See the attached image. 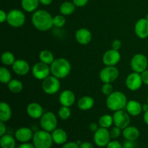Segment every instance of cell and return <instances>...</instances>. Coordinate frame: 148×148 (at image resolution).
Returning <instances> with one entry per match:
<instances>
[{
  "instance_id": "6da1fadb",
  "label": "cell",
  "mask_w": 148,
  "mask_h": 148,
  "mask_svg": "<svg viewBox=\"0 0 148 148\" xmlns=\"http://www.w3.org/2000/svg\"><path fill=\"white\" fill-rule=\"evenodd\" d=\"M31 22L35 28L42 32L48 31L53 26V17L49 12L44 10L35 11L32 15Z\"/></svg>"
},
{
  "instance_id": "7a4b0ae2",
  "label": "cell",
  "mask_w": 148,
  "mask_h": 148,
  "mask_svg": "<svg viewBox=\"0 0 148 148\" xmlns=\"http://www.w3.org/2000/svg\"><path fill=\"white\" fill-rule=\"evenodd\" d=\"M51 73L59 79H64L70 74L71 64L64 58H59L55 59L50 65Z\"/></svg>"
},
{
  "instance_id": "3957f363",
  "label": "cell",
  "mask_w": 148,
  "mask_h": 148,
  "mask_svg": "<svg viewBox=\"0 0 148 148\" xmlns=\"http://www.w3.org/2000/svg\"><path fill=\"white\" fill-rule=\"evenodd\" d=\"M127 98L125 94L120 91H114L111 95L107 96L106 106L110 111H117L126 108Z\"/></svg>"
},
{
  "instance_id": "277c9868",
  "label": "cell",
  "mask_w": 148,
  "mask_h": 148,
  "mask_svg": "<svg viewBox=\"0 0 148 148\" xmlns=\"http://www.w3.org/2000/svg\"><path fill=\"white\" fill-rule=\"evenodd\" d=\"M51 132L45 130H38L33 134V144L36 148H51L53 145Z\"/></svg>"
},
{
  "instance_id": "5b68a950",
  "label": "cell",
  "mask_w": 148,
  "mask_h": 148,
  "mask_svg": "<svg viewBox=\"0 0 148 148\" xmlns=\"http://www.w3.org/2000/svg\"><path fill=\"white\" fill-rule=\"evenodd\" d=\"M40 125L42 130L52 132L57 128L58 120L56 114L51 111L44 113L40 119Z\"/></svg>"
},
{
  "instance_id": "8992f818",
  "label": "cell",
  "mask_w": 148,
  "mask_h": 148,
  "mask_svg": "<svg viewBox=\"0 0 148 148\" xmlns=\"http://www.w3.org/2000/svg\"><path fill=\"white\" fill-rule=\"evenodd\" d=\"M61 83L59 78L53 75H49L42 82V89L48 95H54L60 90Z\"/></svg>"
},
{
  "instance_id": "52a82bcc",
  "label": "cell",
  "mask_w": 148,
  "mask_h": 148,
  "mask_svg": "<svg viewBox=\"0 0 148 148\" xmlns=\"http://www.w3.org/2000/svg\"><path fill=\"white\" fill-rule=\"evenodd\" d=\"M25 15L23 11L17 9H13L7 13V23L12 27H20L25 24Z\"/></svg>"
},
{
  "instance_id": "ba28073f",
  "label": "cell",
  "mask_w": 148,
  "mask_h": 148,
  "mask_svg": "<svg viewBox=\"0 0 148 148\" xmlns=\"http://www.w3.org/2000/svg\"><path fill=\"white\" fill-rule=\"evenodd\" d=\"M130 66L133 72L141 74L147 69L148 66V59L143 53H137L131 59Z\"/></svg>"
},
{
  "instance_id": "9c48e42d",
  "label": "cell",
  "mask_w": 148,
  "mask_h": 148,
  "mask_svg": "<svg viewBox=\"0 0 148 148\" xmlns=\"http://www.w3.org/2000/svg\"><path fill=\"white\" fill-rule=\"evenodd\" d=\"M119 71L115 66H106L99 74L100 79L103 83H112L118 78Z\"/></svg>"
},
{
  "instance_id": "30bf717a",
  "label": "cell",
  "mask_w": 148,
  "mask_h": 148,
  "mask_svg": "<svg viewBox=\"0 0 148 148\" xmlns=\"http://www.w3.org/2000/svg\"><path fill=\"white\" fill-rule=\"evenodd\" d=\"M32 75L36 79L39 80H43L50 75L51 68L49 65L42 62H37L32 67Z\"/></svg>"
},
{
  "instance_id": "8fae6325",
  "label": "cell",
  "mask_w": 148,
  "mask_h": 148,
  "mask_svg": "<svg viewBox=\"0 0 148 148\" xmlns=\"http://www.w3.org/2000/svg\"><path fill=\"white\" fill-rule=\"evenodd\" d=\"M111 134L108 129L99 127V129L94 133V143L100 147H106L111 141Z\"/></svg>"
},
{
  "instance_id": "7c38bea8",
  "label": "cell",
  "mask_w": 148,
  "mask_h": 148,
  "mask_svg": "<svg viewBox=\"0 0 148 148\" xmlns=\"http://www.w3.org/2000/svg\"><path fill=\"white\" fill-rule=\"evenodd\" d=\"M113 119H114V125L119 127L121 130H124L127 127L130 126L131 121L130 115L127 111H124V109L115 111L113 115Z\"/></svg>"
},
{
  "instance_id": "4fadbf2b",
  "label": "cell",
  "mask_w": 148,
  "mask_h": 148,
  "mask_svg": "<svg viewBox=\"0 0 148 148\" xmlns=\"http://www.w3.org/2000/svg\"><path fill=\"white\" fill-rule=\"evenodd\" d=\"M126 86L131 91H137L143 85V82L142 79L141 74L137 73V72H132L127 76L125 81Z\"/></svg>"
},
{
  "instance_id": "5bb4252c",
  "label": "cell",
  "mask_w": 148,
  "mask_h": 148,
  "mask_svg": "<svg viewBox=\"0 0 148 148\" xmlns=\"http://www.w3.org/2000/svg\"><path fill=\"white\" fill-rule=\"evenodd\" d=\"M102 60L106 66H116L121 60V54L119 51L109 49L104 53Z\"/></svg>"
},
{
  "instance_id": "9a60e30c",
  "label": "cell",
  "mask_w": 148,
  "mask_h": 148,
  "mask_svg": "<svg viewBox=\"0 0 148 148\" xmlns=\"http://www.w3.org/2000/svg\"><path fill=\"white\" fill-rule=\"evenodd\" d=\"M134 32L139 38H147L148 37V20L147 19L141 18L136 22Z\"/></svg>"
},
{
  "instance_id": "2e32d148",
  "label": "cell",
  "mask_w": 148,
  "mask_h": 148,
  "mask_svg": "<svg viewBox=\"0 0 148 148\" xmlns=\"http://www.w3.org/2000/svg\"><path fill=\"white\" fill-rule=\"evenodd\" d=\"M12 66L13 72L19 76H25L30 70V64L24 59H17Z\"/></svg>"
},
{
  "instance_id": "e0dca14e",
  "label": "cell",
  "mask_w": 148,
  "mask_h": 148,
  "mask_svg": "<svg viewBox=\"0 0 148 148\" xmlns=\"http://www.w3.org/2000/svg\"><path fill=\"white\" fill-rule=\"evenodd\" d=\"M33 130L28 127H20L15 132L14 137L17 141L22 143H28L30 140H33Z\"/></svg>"
},
{
  "instance_id": "ac0fdd59",
  "label": "cell",
  "mask_w": 148,
  "mask_h": 148,
  "mask_svg": "<svg viewBox=\"0 0 148 148\" xmlns=\"http://www.w3.org/2000/svg\"><path fill=\"white\" fill-rule=\"evenodd\" d=\"M27 114L32 119H38L41 118L42 116L44 114L43 107L38 103L33 102L28 104L26 108Z\"/></svg>"
},
{
  "instance_id": "d6986e66",
  "label": "cell",
  "mask_w": 148,
  "mask_h": 148,
  "mask_svg": "<svg viewBox=\"0 0 148 148\" xmlns=\"http://www.w3.org/2000/svg\"><path fill=\"white\" fill-rule=\"evenodd\" d=\"M75 39L80 45H88L92 40V33L87 28H79L75 33Z\"/></svg>"
},
{
  "instance_id": "ffe728a7",
  "label": "cell",
  "mask_w": 148,
  "mask_h": 148,
  "mask_svg": "<svg viewBox=\"0 0 148 148\" xmlns=\"http://www.w3.org/2000/svg\"><path fill=\"white\" fill-rule=\"evenodd\" d=\"M59 100L61 105L70 108L75 103L76 98H75V94L72 90H64L59 95Z\"/></svg>"
},
{
  "instance_id": "44dd1931",
  "label": "cell",
  "mask_w": 148,
  "mask_h": 148,
  "mask_svg": "<svg viewBox=\"0 0 148 148\" xmlns=\"http://www.w3.org/2000/svg\"><path fill=\"white\" fill-rule=\"evenodd\" d=\"M126 111L132 116H137L141 114L143 111V105L139 101L131 100L127 102L126 106Z\"/></svg>"
},
{
  "instance_id": "7402d4cb",
  "label": "cell",
  "mask_w": 148,
  "mask_h": 148,
  "mask_svg": "<svg viewBox=\"0 0 148 148\" xmlns=\"http://www.w3.org/2000/svg\"><path fill=\"white\" fill-rule=\"evenodd\" d=\"M122 130L123 137L127 140L135 141L140 137V130L137 127L134 126H128Z\"/></svg>"
},
{
  "instance_id": "603a6c76",
  "label": "cell",
  "mask_w": 148,
  "mask_h": 148,
  "mask_svg": "<svg viewBox=\"0 0 148 148\" xmlns=\"http://www.w3.org/2000/svg\"><path fill=\"white\" fill-rule=\"evenodd\" d=\"M12 111L10 106L7 102L2 101L0 103V121L7 122L12 118Z\"/></svg>"
},
{
  "instance_id": "cb8c5ba5",
  "label": "cell",
  "mask_w": 148,
  "mask_h": 148,
  "mask_svg": "<svg viewBox=\"0 0 148 148\" xmlns=\"http://www.w3.org/2000/svg\"><path fill=\"white\" fill-rule=\"evenodd\" d=\"M53 143L57 145H64L67 140V134L64 130L61 128H56L51 132Z\"/></svg>"
},
{
  "instance_id": "d4e9b609",
  "label": "cell",
  "mask_w": 148,
  "mask_h": 148,
  "mask_svg": "<svg viewBox=\"0 0 148 148\" xmlns=\"http://www.w3.org/2000/svg\"><path fill=\"white\" fill-rule=\"evenodd\" d=\"M95 100L90 96L85 95L79 99L77 102V107L81 111H88L94 106Z\"/></svg>"
},
{
  "instance_id": "484cf974",
  "label": "cell",
  "mask_w": 148,
  "mask_h": 148,
  "mask_svg": "<svg viewBox=\"0 0 148 148\" xmlns=\"http://www.w3.org/2000/svg\"><path fill=\"white\" fill-rule=\"evenodd\" d=\"M39 0H21V7L27 12H34L39 5Z\"/></svg>"
},
{
  "instance_id": "4316f807",
  "label": "cell",
  "mask_w": 148,
  "mask_h": 148,
  "mask_svg": "<svg viewBox=\"0 0 148 148\" xmlns=\"http://www.w3.org/2000/svg\"><path fill=\"white\" fill-rule=\"evenodd\" d=\"M76 6L71 1H64L59 7V11L64 16H68L72 14L75 11Z\"/></svg>"
},
{
  "instance_id": "83f0119b",
  "label": "cell",
  "mask_w": 148,
  "mask_h": 148,
  "mask_svg": "<svg viewBox=\"0 0 148 148\" xmlns=\"http://www.w3.org/2000/svg\"><path fill=\"white\" fill-rule=\"evenodd\" d=\"M15 145V140L12 136L5 134L1 137L0 146L1 148H14Z\"/></svg>"
},
{
  "instance_id": "f1b7e54d",
  "label": "cell",
  "mask_w": 148,
  "mask_h": 148,
  "mask_svg": "<svg viewBox=\"0 0 148 148\" xmlns=\"http://www.w3.org/2000/svg\"><path fill=\"white\" fill-rule=\"evenodd\" d=\"M39 59L40 62L46 64L48 65H51L53 63V61L55 60L53 53L51 51L44 49L42 50L39 53Z\"/></svg>"
},
{
  "instance_id": "f546056e",
  "label": "cell",
  "mask_w": 148,
  "mask_h": 148,
  "mask_svg": "<svg viewBox=\"0 0 148 148\" xmlns=\"http://www.w3.org/2000/svg\"><path fill=\"white\" fill-rule=\"evenodd\" d=\"M9 90L12 93H20L23 90V84L21 81L17 79H12L7 84Z\"/></svg>"
},
{
  "instance_id": "4dcf8cb0",
  "label": "cell",
  "mask_w": 148,
  "mask_h": 148,
  "mask_svg": "<svg viewBox=\"0 0 148 148\" xmlns=\"http://www.w3.org/2000/svg\"><path fill=\"white\" fill-rule=\"evenodd\" d=\"M114 124V119L113 116L109 115V114H104L98 120V124L100 127L103 128L108 129L112 126Z\"/></svg>"
},
{
  "instance_id": "1f68e13d",
  "label": "cell",
  "mask_w": 148,
  "mask_h": 148,
  "mask_svg": "<svg viewBox=\"0 0 148 148\" xmlns=\"http://www.w3.org/2000/svg\"><path fill=\"white\" fill-rule=\"evenodd\" d=\"M14 55L10 51H5L1 54V61L2 64L5 66H12L15 62Z\"/></svg>"
},
{
  "instance_id": "d6a6232c",
  "label": "cell",
  "mask_w": 148,
  "mask_h": 148,
  "mask_svg": "<svg viewBox=\"0 0 148 148\" xmlns=\"http://www.w3.org/2000/svg\"><path fill=\"white\" fill-rule=\"evenodd\" d=\"M12 79L10 71L4 66L0 68V81L3 84H8Z\"/></svg>"
},
{
  "instance_id": "836d02e7",
  "label": "cell",
  "mask_w": 148,
  "mask_h": 148,
  "mask_svg": "<svg viewBox=\"0 0 148 148\" xmlns=\"http://www.w3.org/2000/svg\"><path fill=\"white\" fill-rule=\"evenodd\" d=\"M58 116L62 120H67L71 116V110L69 107L62 106L58 111Z\"/></svg>"
},
{
  "instance_id": "e575fe53",
  "label": "cell",
  "mask_w": 148,
  "mask_h": 148,
  "mask_svg": "<svg viewBox=\"0 0 148 148\" xmlns=\"http://www.w3.org/2000/svg\"><path fill=\"white\" fill-rule=\"evenodd\" d=\"M53 26L58 27V28H60V27H64V25L66 24V18L63 14H57L53 17Z\"/></svg>"
},
{
  "instance_id": "d590c367",
  "label": "cell",
  "mask_w": 148,
  "mask_h": 148,
  "mask_svg": "<svg viewBox=\"0 0 148 148\" xmlns=\"http://www.w3.org/2000/svg\"><path fill=\"white\" fill-rule=\"evenodd\" d=\"M101 92L103 95L108 96L114 92V88L111 85V83H103L101 88Z\"/></svg>"
},
{
  "instance_id": "8d00e7d4",
  "label": "cell",
  "mask_w": 148,
  "mask_h": 148,
  "mask_svg": "<svg viewBox=\"0 0 148 148\" xmlns=\"http://www.w3.org/2000/svg\"><path fill=\"white\" fill-rule=\"evenodd\" d=\"M109 132L110 134H111V137L112 139H114V140L119 138L121 134V129L116 127V126H115L114 127H112Z\"/></svg>"
},
{
  "instance_id": "74e56055",
  "label": "cell",
  "mask_w": 148,
  "mask_h": 148,
  "mask_svg": "<svg viewBox=\"0 0 148 148\" xmlns=\"http://www.w3.org/2000/svg\"><path fill=\"white\" fill-rule=\"evenodd\" d=\"M106 148H123L122 145L117 140H112L107 145Z\"/></svg>"
},
{
  "instance_id": "f35d334b",
  "label": "cell",
  "mask_w": 148,
  "mask_h": 148,
  "mask_svg": "<svg viewBox=\"0 0 148 148\" xmlns=\"http://www.w3.org/2000/svg\"><path fill=\"white\" fill-rule=\"evenodd\" d=\"M121 46H122V43L121 41L119 39H115V40H113L112 43H111V47L113 49L116 51H119L121 49Z\"/></svg>"
},
{
  "instance_id": "ab89813d",
  "label": "cell",
  "mask_w": 148,
  "mask_h": 148,
  "mask_svg": "<svg viewBox=\"0 0 148 148\" xmlns=\"http://www.w3.org/2000/svg\"><path fill=\"white\" fill-rule=\"evenodd\" d=\"M89 0H72V2L75 4V6L77 7H85L88 4Z\"/></svg>"
},
{
  "instance_id": "60d3db41",
  "label": "cell",
  "mask_w": 148,
  "mask_h": 148,
  "mask_svg": "<svg viewBox=\"0 0 148 148\" xmlns=\"http://www.w3.org/2000/svg\"><path fill=\"white\" fill-rule=\"evenodd\" d=\"M123 148H135L136 145L134 141H131V140H127L123 143Z\"/></svg>"
},
{
  "instance_id": "b9f144b4",
  "label": "cell",
  "mask_w": 148,
  "mask_h": 148,
  "mask_svg": "<svg viewBox=\"0 0 148 148\" xmlns=\"http://www.w3.org/2000/svg\"><path fill=\"white\" fill-rule=\"evenodd\" d=\"M62 148H79V145L77 143L74 142H69V143L64 144Z\"/></svg>"
},
{
  "instance_id": "7bdbcfd3",
  "label": "cell",
  "mask_w": 148,
  "mask_h": 148,
  "mask_svg": "<svg viewBox=\"0 0 148 148\" xmlns=\"http://www.w3.org/2000/svg\"><path fill=\"white\" fill-rule=\"evenodd\" d=\"M142 79H143V84L148 85V69H146L143 72L141 73Z\"/></svg>"
},
{
  "instance_id": "ee69618b",
  "label": "cell",
  "mask_w": 148,
  "mask_h": 148,
  "mask_svg": "<svg viewBox=\"0 0 148 148\" xmlns=\"http://www.w3.org/2000/svg\"><path fill=\"white\" fill-rule=\"evenodd\" d=\"M7 132V127H6L5 122L0 121V136H3L6 134Z\"/></svg>"
},
{
  "instance_id": "f6af8a7d",
  "label": "cell",
  "mask_w": 148,
  "mask_h": 148,
  "mask_svg": "<svg viewBox=\"0 0 148 148\" xmlns=\"http://www.w3.org/2000/svg\"><path fill=\"white\" fill-rule=\"evenodd\" d=\"M7 13H6L3 10H0V23H3L5 21L7 22Z\"/></svg>"
},
{
  "instance_id": "bcb514c9",
  "label": "cell",
  "mask_w": 148,
  "mask_h": 148,
  "mask_svg": "<svg viewBox=\"0 0 148 148\" xmlns=\"http://www.w3.org/2000/svg\"><path fill=\"white\" fill-rule=\"evenodd\" d=\"M99 127H100L99 124H98L97 123L92 122V123H91L90 124L89 129H90V132L95 133V132H96L97 130L99 129Z\"/></svg>"
},
{
  "instance_id": "7dc6e473",
  "label": "cell",
  "mask_w": 148,
  "mask_h": 148,
  "mask_svg": "<svg viewBox=\"0 0 148 148\" xmlns=\"http://www.w3.org/2000/svg\"><path fill=\"white\" fill-rule=\"evenodd\" d=\"M79 148H95L93 145L89 142H84L79 145Z\"/></svg>"
},
{
  "instance_id": "c3c4849f",
  "label": "cell",
  "mask_w": 148,
  "mask_h": 148,
  "mask_svg": "<svg viewBox=\"0 0 148 148\" xmlns=\"http://www.w3.org/2000/svg\"><path fill=\"white\" fill-rule=\"evenodd\" d=\"M18 148H36V147H35L33 144H30V143H25L20 145Z\"/></svg>"
},
{
  "instance_id": "681fc988",
  "label": "cell",
  "mask_w": 148,
  "mask_h": 148,
  "mask_svg": "<svg viewBox=\"0 0 148 148\" xmlns=\"http://www.w3.org/2000/svg\"><path fill=\"white\" fill-rule=\"evenodd\" d=\"M40 4H42L43 5L45 6H48V5H50L52 3L53 0H39Z\"/></svg>"
},
{
  "instance_id": "f907efd6",
  "label": "cell",
  "mask_w": 148,
  "mask_h": 148,
  "mask_svg": "<svg viewBox=\"0 0 148 148\" xmlns=\"http://www.w3.org/2000/svg\"><path fill=\"white\" fill-rule=\"evenodd\" d=\"M143 120H144V122L148 126V111L145 112L144 116H143Z\"/></svg>"
},
{
  "instance_id": "816d5d0a",
  "label": "cell",
  "mask_w": 148,
  "mask_h": 148,
  "mask_svg": "<svg viewBox=\"0 0 148 148\" xmlns=\"http://www.w3.org/2000/svg\"><path fill=\"white\" fill-rule=\"evenodd\" d=\"M148 111V103H145L143 105V111L144 112H146V111Z\"/></svg>"
},
{
  "instance_id": "f5cc1de1",
  "label": "cell",
  "mask_w": 148,
  "mask_h": 148,
  "mask_svg": "<svg viewBox=\"0 0 148 148\" xmlns=\"http://www.w3.org/2000/svg\"><path fill=\"white\" fill-rule=\"evenodd\" d=\"M145 18H146V19H147V20H148V14H147V15H146V17H145Z\"/></svg>"
},
{
  "instance_id": "db71d44e",
  "label": "cell",
  "mask_w": 148,
  "mask_h": 148,
  "mask_svg": "<svg viewBox=\"0 0 148 148\" xmlns=\"http://www.w3.org/2000/svg\"><path fill=\"white\" fill-rule=\"evenodd\" d=\"M147 103H148V96H147Z\"/></svg>"
}]
</instances>
